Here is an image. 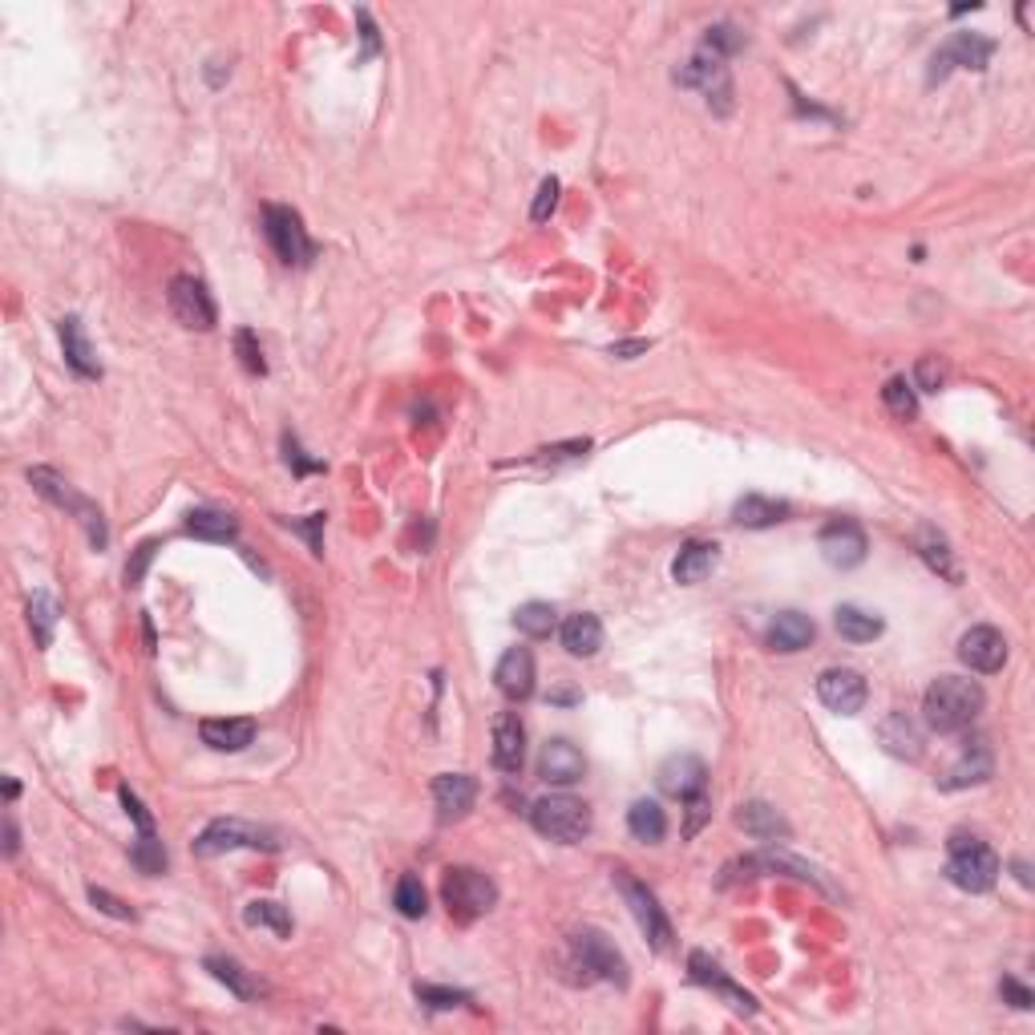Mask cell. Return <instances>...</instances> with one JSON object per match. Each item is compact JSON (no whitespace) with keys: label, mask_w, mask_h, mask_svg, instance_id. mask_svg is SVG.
<instances>
[{"label":"cell","mask_w":1035,"mask_h":1035,"mask_svg":"<svg viewBox=\"0 0 1035 1035\" xmlns=\"http://www.w3.org/2000/svg\"><path fill=\"white\" fill-rule=\"evenodd\" d=\"M982 688L975 679L963 676H939L922 696V712H927V724L934 732H963L975 724V717L982 712Z\"/></svg>","instance_id":"6da1fadb"},{"label":"cell","mask_w":1035,"mask_h":1035,"mask_svg":"<svg viewBox=\"0 0 1035 1035\" xmlns=\"http://www.w3.org/2000/svg\"><path fill=\"white\" fill-rule=\"evenodd\" d=\"M946 877L967 894H987L999 877V858L996 850L979 841L975 834H955L951 837V862H946Z\"/></svg>","instance_id":"7a4b0ae2"},{"label":"cell","mask_w":1035,"mask_h":1035,"mask_svg":"<svg viewBox=\"0 0 1035 1035\" xmlns=\"http://www.w3.org/2000/svg\"><path fill=\"white\" fill-rule=\"evenodd\" d=\"M531 822L538 834L550 837V841H562V846H574L591 834V810H586V801L571 793H550L543 801H534Z\"/></svg>","instance_id":"3957f363"},{"label":"cell","mask_w":1035,"mask_h":1035,"mask_svg":"<svg viewBox=\"0 0 1035 1035\" xmlns=\"http://www.w3.org/2000/svg\"><path fill=\"white\" fill-rule=\"evenodd\" d=\"M28 481H33V490L40 493V498H49L54 505H61V510H69V514L78 518L81 526H85V534H90V543L102 550L106 546V518H102V510L90 502V498H81L73 486H69L66 478H57L54 469H28Z\"/></svg>","instance_id":"277c9868"},{"label":"cell","mask_w":1035,"mask_h":1035,"mask_svg":"<svg viewBox=\"0 0 1035 1035\" xmlns=\"http://www.w3.org/2000/svg\"><path fill=\"white\" fill-rule=\"evenodd\" d=\"M231 850H279V841L271 829L255 822H240V817H219L195 837V853L199 858H214V853Z\"/></svg>","instance_id":"5b68a950"},{"label":"cell","mask_w":1035,"mask_h":1035,"mask_svg":"<svg viewBox=\"0 0 1035 1035\" xmlns=\"http://www.w3.org/2000/svg\"><path fill=\"white\" fill-rule=\"evenodd\" d=\"M441 898L450 906V915L457 922H474L498 903V886L490 877L478 874V870H450L445 882H441Z\"/></svg>","instance_id":"8992f818"},{"label":"cell","mask_w":1035,"mask_h":1035,"mask_svg":"<svg viewBox=\"0 0 1035 1035\" xmlns=\"http://www.w3.org/2000/svg\"><path fill=\"white\" fill-rule=\"evenodd\" d=\"M264 235L267 243L276 247V255L283 259L288 267H304L316 259V243L307 240L304 231V219H300V211H292V207H267L264 211Z\"/></svg>","instance_id":"52a82bcc"},{"label":"cell","mask_w":1035,"mask_h":1035,"mask_svg":"<svg viewBox=\"0 0 1035 1035\" xmlns=\"http://www.w3.org/2000/svg\"><path fill=\"white\" fill-rule=\"evenodd\" d=\"M571 951H574V963L586 970V979H603V982H615V987H627V958L615 951V943H610L603 930H579L571 939Z\"/></svg>","instance_id":"ba28073f"},{"label":"cell","mask_w":1035,"mask_h":1035,"mask_svg":"<svg viewBox=\"0 0 1035 1035\" xmlns=\"http://www.w3.org/2000/svg\"><path fill=\"white\" fill-rule=\"evenodd\" d=\"M615 886H619V894H624V903L631 906V915H636L639 930L648 934V943L655 946V951H672V922L664 918V910H660V903H655V894H651L643 882H636L627 870L615 874Z\"/></svg>","instance_id":"9c48e42d"},{"label":"cell","mask_w":1035,"mask_h":1035,"mask_svg":"<svg viewBox=\"0 0 1035 1035\" xmlns=\"http://www.w3.org/2000/svg\"><path fill=\"white\" fill-rule=\"evenodd\" d=\"M676 81L679 85H691V90H700L703 97H708V106H717V114H729L732 109V81H729V69H724V61L720 57H712L708 49H700V54L691 57L688 66L676 69Z\"/></svg>","instance_id":"30bf717a"},{"label":"cell","mask_w":1035,"mask_h":1035,"mask_svg":"<svg viewBox=\"0 0 1035 1035\" xmlns=\"http://www.w3.org/2000/svg\"><path fill=\"white\" fill-rule=\"evenodd\" d=\"M996 57V40L979 33H955L939 54L930 57V81H943L951 69H987Z\"/></svg>","instance_id":"8fae6325"},{"label":"cell","mask_w":1035,"mask_h":1035,"mask_svg":"<svg viewBox=\"0 0 1035 1035\" xmlns=\"http://www.w3.org/2000/svg\"><path fill=\"white\" fill-rule=\"evenodd\" d=\"M171 312L183 328H195V333L214 328V300L211 292H207V283L195 276L171 279Z\"/></svg>","instance_id":"7c38bea8"},{"label":"cell","mask_w":1035,"mask_h":1035,"mask_svg":"<svg viewBox=\"0 0 1035 1035\" xmlns=\"http://www.w3.org/2000/svg\"><path fill=\"white\" fill-rule=\"evenodd\" d=\"M958 660H963L970 672L991 676V672H999V667L1008 664V639L987 624L970 627V631H963V639H958Z\"/></svg>","instance_id":"4fadbf2b"},{"label":"cell","mask_w":1035,"mask_h":1035,"mask_svg":"<svg viewBox=\"0 0 1035 1035\" xmlns=\"http://www.w3.org/2000/svg\"><path fill=\"white\" fill-rule=\"evenodd\" d=\"M817 696H822V703L829 712H837V717L862 712L865 708L862 672H853V667H829V672H822V679H817Z\"/></svg>","instance_id":"5bb4252c"},{"label":"cell","mask_w":1035,"mask_h":1035,"mask_svg":"<svg viewBox=\"0 0 1035 1035\" xmlns=\"http://www.w3.org/2000/svg\"><path fill=\"white\" fill-rule=\"evenodd\" d=\"M817 546H822L825 562L837 567V571H850V567H858V562L865 558V534L858 522H850V518L829 522V526L817 534Z\"/></svg>","instance_id":"9a60e30c"},{"label":"cell","mask_w":1035,"mask_h":1035,"mask_svg":"<svg viewBox=\"0 0 1035 1035\" xmlns=\"http://www.w3.org/2000/svg\"><path fill=\"white\" fill-rule=\"evenodd\" d=\"M655 784H660V793L676 796V801H688V796L703 793L708 765H703L700 757H691V753H676V757H667L664 765H660Z\"/></svg>","instance_id":"2e32d148"},{"label":"cell","mask_w":1035,"mask_h":1035,"mask_svg":"<svg viewBox=\"0 0 1035 1035\" xmlns=\"http://www.w3.org/2000/svg\"><path fill=\"white\" fill-rule=\"evenodd\" d=\"M877 741H882V748H886L889 757L918 760V757H922V744H927V736H922V729H918L915 717H906V712H889V717L877 724Z\"/></svg>","instance_id":"e0dca14e"},{"label":"cell","mask_w":1035,"mask_h":1035,"mask_svg":"<svg viewBox=\"0 0 1035 1035\" xmlns=\"http://www.w3.org/2000/svg\"><path fill=\"white\" fill-rule=\"evenodd\" d=\"M522 760H526V729H522L518 712H502V717L493 720V765L510 772V777H518Z\"/></svg>","instance_id":"ac0fdd59"},{"label":"cell","mask_w":1035,"mask_h":1035,"mask_svg":"<svg viewBox=\"0 0 1035 1035\" xmlns=\"http://www.w3.org/2000/svg\"><path fill=\"white\" fill-rule=\"evenodd\" d=\"M493 684L505 700H526L534 691V655L526 648H510L493 667Z\"/></svg>","instance_id":"d6986e66"},{"label":"cell","mask_w":1035,"mask_h":1035,"mask_svg":"<svg viewBox=\"0 0 1035 1035\" xmlns=\"http://www.w3.org/2000/svg\"><path fill=\"white\" fill-rule=\"evenodd\" d=\"M538 772H543L546 784H574L583 781L586 760L571 741H550L538 757Z\"/></svg>","instance_id":"ffe728a7"},{"label":"cell","mask_w":1035,"mask_h":1035,"mask_svg":"<svg viewBox=\"0 0 1035 1035\" xmlns=\"http://www.w3.org/2000/svg\"><path fill=\"white\" fill-rule=\"evenodd\" d=\"M433 801H438L445 822L465 817V813L474 810V801H478V781L465 777V772H441L438 781H433Z\"/></svg>","instance_id":"44dd1931"},{"label":"cell","mask_w":1035,"mask_h":1035,"mask_svg":"<svg viewBox=\"0 0 1035 1035\" xmlns=\"http://www.w3.org/2000/svg\"><path fill=\"white\" fill-rule=\"evenodd\" d=\"M991 769H996V757H991V748H987V741H967V748H963V757L946 769L943 777V789H967V784H982L987 777H991Z\"/></svg>","instance_id":"7402d4cb"},{"label":"cell","mask_w":1035,"mask_h":1035,"mask_svg":"<svg viewBox=\"0 0 1035 1035\" xmlns=\"http://www.w3.org/2000/svg\"><path fill=\"white\" fill-rule=\"evenodd\" d=\"M688 970H691V979L696 982H703V987H712V991H720V996L729 999L732 1008L741 1011V1015H753L757 1011V1003H753V996L748 991H741V987H732L729 979H724V970L712 963V958L703 955V951H691V958H688Z\"/></svg>","instance_id":"603a6c76"},{"label":"cell","mask_w":1035,"mask_h":1035,"mask_svg":"<svg viewBox=\"0 0 1035 1035\" xmlns=\"http://www.w3.org/2000/svg\"><path fill=\"white\" fill-rule=\"evenodd\" d=\"M736 825H741L748 837H757V841H789V834H793L789 822L772 810L769 801H748V805H741Z\"/></svg>","instance_id":"cb8c5ba5"},{"label":"cell","mask_w":1035,"mask_h":1035,"mask_svg":"<svg viewBox=\"0 0 1035 1035\" xmlns=\"http://www.w3.org/2000/svg\"><path fill=\"white\" fill-rule=\"evenodd\" d=\"M61 348H66V364L78 376H102V360H97V352H93V345L85 340V328H81L78 316H66L61 319Z\"/></svg>","instance_id":"d4e9b609"},{"label":"cell","mask_w":1035,"mask_h":1035,"mask_svg":"<svg viewBox=\"0 0 1035 1035\" xmlns=\"http://www.w3.org/2000/svg\"><path fill=\"white\" fill-rule=\"evenodd\" d=\"M813 636H817V627H813V619L810 615H801V610H781L769 627V643L777 651H784V655L805 651L813 643Z\"/></svg>","instance_id":"484cf974"},{"label":"cell","mask_w":1035,"mask_h":1035,"mask_svg":"<svg viewBox=\"0 0 1035 1035\" xmlns=\"http://www.w3.org/2000/svg\"><path fill=\"white\" fill-rule=\"evenodd\" d=\"M199 736L214 753H243L255 741V724L252 720H202Z\"/></svg>","instance_id":"4316f807"},{"label":"cell","mask_w":1035,"mask_h":1035,"mask_svg":"<svg viewBox=\"0 0 1035 1035\" xmlns=\"http://www.w3.org/2000/svg\"><path fill=\"white\" fill-rule=\"evenodd\" d=\"M712 567H717V546H712V543H688L676 555V562H672V574H676V583L696 586V583H703V579L712 574Z\"/></svg>","instance_id":"83f0119b"},{"label":"cell","mask_w":1035,"mask_h":1035,"mask_svg":"<svg viewBox=\"0 0 1035 1035\" xmlns=\"http://www.w3.org/2000/svg\"><path fill=\"white\" fill-rule=\"evenodd\" d=\"M562 648L571 651V655H579V660L595 655V651L603 648V624H598L595 615H586V610L571 615V619L562 624Z\"/></svg>","instance_id":"f1b7e54d"},{"label":"cell","mask_w":1035,"mask_h":1035,"mask_svg":"<svg viewBox=\"0 0 1035 1035\" xmlns=\"http://www.w3.org/2000/svg\"><path fill=\"white\" fill-rule=\"evenodd\" d=\"M784 514H789V505L772 502V498H760V493H748V498H741V502H736V510H732V518H736L741 526H748V531L777 526V522H784Z\"/></svg>","instance_id":"f546056e"},{"label":"cell","mask_w":1035,"mask_h":1035,"mask_svg":"<svg viewBox=\"0 0 1035 1035\" xmlns=\"http://www.w3.org/2000/svg\"><path fill=\"white\" fill-rule=\"evenodd\" d=\"M235 531H240L235 518L223 514V510H190L186 514V534L202 538V543H231Z\"/></svg>","instance_id":"4dcf8cb0"},{"label":"cell","mask_w":1035,"mask_h":1035,"mask_svg":"<svg viewBox=\"0 0 1035 1035\" xmlns=\"http://www.w3.org/2000/svg\"><path fill=\"white\" fill-rule=\"evenodd\" d=\"M627 829H631L639 841L655 846V841H664L667 834V813L660 810V801H636V805L627 810Z\"/></svg>","instance_id":"1f68e13d"},{"label":"cell","mask_w":1035,"mask_h":1035,"mask_svg":"<svg viewBox=\"0 0 1035 1035\" xmlns=\"http://www.w3.org/2000/svg\"><path fill=\"white\" fill-rule=\"evenodd\" d=\"M834 624L841 631V639H850V643H874L882 636V619L862 607H850V603L834 610Z\"/></svg>","instance_id":"d6a6232c"},{"label":"cell","mask_w":1035,"mask_h":1035,"mask_svg":"<svg viewBox=\"0 0 1035 1035\" xmlns=\"http://www.w3.org/2000/svg\"><path fill=\"white\" fill-rule=\"evenodd\" d=\"M918 555L927 558L930 571H939L943 579H951V583L958 579V567H955V558H951V546H946V538L934 531V526H918Z\"/></svg>","instance_id":"836d02e7"},{"label":"cell","mask_w":1035,"mask_h":1035,"mask_svg":"<svg viewBox=\"0 0 1035 1035\" xmlns=\"http://www.w3.org/2000/svg\"><path fill=\"white\" fill-rule=\"evenodd\" d=\"M130 858L142 874H150V877L166 874V850H162V841L154 829H138V841L130 846Z\"/></svg>","instance_id":"e575fe53"},{"label":"cell","mask_w":1035,"mask_h":1035,"mask_svg":"<svg viewBox=\"0 0 1035 1035\" xmlns=\"http://www.w3.org/2000/svg\"><path fill=\"white\" fill-rule=\"evenodd\" d=\"M207 970H211L219 982H226V987H231V991H235L240 999L259 996V982H255L252 975H247V970L235 963V958H207Z\"/></svg>","instance_id":"d590c367"},{"label":"cell","mask_w":1035,"mask_h":1035,"mask_svg":"<svg viewBox=\"0 0 1035 1035\" xmlns=\"http://www.w3.org/2000/svg\"><path fill=\"white\" fill-rule=\"evenodd\" d=\"M514 627L522 636L546 639L555 631V607H550V603H522V607L514 610Z\"/></svg>","instance_id":"8d00e7d4"},{"label":"cell","mask_w":1035,"mask_h":1035,"mask_svg":"<svg viewBox=\"0 0 1035 1035\" xmlns=\"http://www.w3.org/2000/svg\"><path fill=\"white\" fill-rule=\"evenodd\" d=\"M28 624H33V631H37L40 648H49V643H54V624H57V598L37 591L33 603H28Z\"/></svg>","instance_id":"74e56055"},{"label":"cell","mask_w":1035,"mask_h":1035,"mask_svg":"<svg viewBox=\"0 0 1035 1035\" xmlns=\"http://www.w3.org/2000/svg\"><path fill=\"white\" fill-rule=\"evenodd\" d=\"M243 918H247V927H271L279 939L292 934V915H288L279 903H252L247 910H243Z\"/></svg>","instance_id":"f35d334b"},{"label":"cell","mask_w":1035,"mask_h":1035,"mask_svg":"<svg viewBox=\"0 0 1035 1035\" xmlns=\"http://www.w3.org/2000/svg\"><path fill=\"white\" fill-rule=\"evenodd\" d=\"M393 903H397V910L405 918H421L429 910L426 906V886H421V877L405 874L397 882V894H393Z\"/></svg>","instance_id":"ab89813d"},{"label":"cell","mask_w":1035,"mask_h":1035,"mask_svg":"<svg viewBox=\"0 0 1035 1035\" xmlns=\"http://www.w3.org/2000/svg\"><path fill=\"white\" fill-rule=\"evenodd\" d=\"M882 400H886V409L894 412V417H903V421H910V417L918 412L915 385H906V376H894V381H886V388H882Z\"/></svg>","instance_id":"60d3db41"},{"label":"cell","mask_w":1035,"mask_h":1035,"mask_svg":"<svg viewBox=\"0 0 1035 1035\" xmlns=\"http://www.w3.org/2000/svg\"><path fill=\"white\" fill-rule=\"evenodd\" d=\"M703 49L724 61V57L741 54L744 49V33L736 25H712L708 28V37H703Z\"/></svg>","instance_id":"b9f144b4"},{"label":"cell","mask_w":1035,"mask_h":1035,"mask_svg":"<svg viewBox=\"0 0 1035 1035\" xmlns=\"http://www.w3.org/2000/svg\"><path fill=\"white\" fill-rule=\"evenodd\" d=\"M417 999L438 1011H450L457 1003H469V991H453V987H433V982H417Z\"/></svg>","instance_id":"7bdbcfd3"},{"label":"cell","mask_w":1035,"mask_h":1035,"mask_svg":"<svg viewBox=\"0 0 1035 1035\" xmlns=\"http://www.w3.org/2000/svg\"><path fill=\"white\" fill-rule=\"evenodd\" d=\"M235 352H240L243 369H247V372H255V376H264V372H267L264 352H259V345H255V336L247 333V328H243V333L235 336Z\"/></svg>","instance_id":"ee69618b"},{"label":"cell","mask_w":1035,"mask_h":1035,"mask_svg":"<svg viewBox=\"0 0 1035 1035\" xmlns=\"http://www.w3.org/2000/svg\"><path fill=\"white\" fill-rule=\"evenodd\" d=\"M915 381L918 388H927V393H939V385L946 381V364L939 357H922L915 369Z\"/></svg>","instance_id":"f6af8a7d"},{"label":"cell","mask_w":1035,"mask_h":1035,"mask_svg":"<svg viewBox=\"0 0 1035 1035\" xmlns=\"http://www.w3.org/2000/svg\"><path fill=\"white\" fill-rule=\"evenodd\" d=\"M558 190H562L558 178H546V183L538 186V199H534V207H531L534 223H546V219H550V211L558 207Z\"/></svg>","instance_id":"bcb514c9"},{"label":"cell","mask_w":1035,"mask_h":1035,"mask_svg":"<svg viewBox=\"0 0 1035 1035\" xmlns=\"http://www.w3.org/2000/svg\"><path fill=\"white\" fill-rule=\"evenodd\" d=\"M999 996H1003V1003H1011V1008H1020V1011H1027L1035 1003L1032 991H1027L1020 979H1011V975H1003V982H999Z\"/></svg>","instance_id":"7dc6e473"},{"label":"cell","mask_w":1035,"mask_h":1035,"mask_svg":"<svg viewBox=\"0 0 1035 1035\" xmlns=\"http://www.w3.org/2000/svg\"><path fill=\"white\" fill-rule=\"evenodd\" d=\"M684 805H688V825H684V834H688V837L700 834V825L708 822V813H712V810H708V796L696 793V796H688Z\"/></svg>","instance_id":"c3c4849f"},{"label":"cell","mask_w":1035,"mask_h":1035,"mask_svg":"<svg viewBox=\"0 0 1035 1035\" xmlns=\"http://www.w3.org/2000/svg\"><path fill=\"white\" fill-rule=\"evenodd\" d=\"M90 903L102 906V910H106V915H114V918H133V910H126V906H121L114 894H106V889H97V886H90Z\"/></svg>","instance_id":"681fc988"},{"label":"cell","mask_w":1035,"mask_h":1035,"mask_svg":"<svg viewBox=\"0 0 1035 1035\" xmlns=\"http://www.w3.org/2000/svg\"><path fill=\"white\" fill-rule=\"evenodd\" d=\"M118 796H121V805H126V813H130V817H133V825H138V829H154V822H150V813L142 810V801H138V796H133L130 789H126V784H121V793H118Z\"/></svg>","instance_id":"f907efd6"},{"label":"cell","mask_w":1035,"mask_h":1035,"mask_svg":"<svg viewBox=\"0 0 1035 1035\" xmlns=\"http://www.w3.org/2000/svg\"><path fill=\"white\" fill-rule=\"evenodd\" d=\"M150 558H154V543L138 546V558H133L130 567H126V583H130V586L142 583V571H147V562H150Z\"/></svg>","instance_id":"816d5d0a"},{"label":"cell","mask_w":1035,"mask_h":1035,"mask_svg":"<svg viewBox=\"0 0 1035 1035\" xmlns=\"http://www.w3.org/2000/svg\"><path fill=\"white\" fill-rule=\"evenodd\" d=\"M295 531H304L307 534V543H312V550L319 555V526H324V514H312L307 522H292Z\"/></svg>","instance_id":"f5cc1de1"},{"label":"cell","mask_w":1035,"mask_h":1035,"mask_svg":"<svg viewBox=\"0 0 1035 1035\" xmlns=\"http://www.w3.org/2000/svg\"><path fill=\"white\" fill-rule=\"evenodd\" d=\"M288 462L295 465V474H312V469H324L319 462H307L304 453L295 450V441H292V438H288Z\"/></svg>","instance_id":"db71d44e"},{"label":"cell","mask_w":1035,"mask_h":1035,"mask_svg":"<svg viewBox=\"0 0 1035 1035\" xmlns=\"http://www.w3.org/2000/svg\"><path fill=\"white\" fill-rule=\"evenodd\" d=\"M357 21L364 25V57H372V54H376V28H372V21H369V13H364V9L357 13Z\"/></svg>","instance_id":"11a10c76"},{"label":"cell","mask_w":1035,"mask_h":1035,"mask_svg":"<svg viewBox=\"0 0 1035 1035\" xmlns=\"http://www.w3.org/2000/svg\"><path fill=\"white\" fill-rule=\"evenodd\" d=\"M643 348H648V340H631V345H615L610 352L615 357H631V352H643Z\"/></svg>","instance_id":"9f6ffc18"},{"label":"cell","mask_w":1035,"mask_h":1035,"mask_svg":"<svg viewBox=\"0 0 1035 1035\" xmlns=\"http://www.w3.org/2000/svg\"><path fill=\"white\" fill-rule=\"evenodd\" d=\"M4 850L16 853V825H13V822L4 825Z\"/></svg>","instance_id":"6f0895ef"}]
</instances>
